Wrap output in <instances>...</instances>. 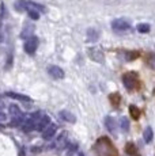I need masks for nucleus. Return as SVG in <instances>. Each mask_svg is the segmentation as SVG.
Listing matches in <instances>:
<instances>
[{
    "mask_svg": "<svg viewBox=\"0 0 155 156\" xmlns=\"http://www.w3.org/2000/svg\"><path fill=\"white\" fill-rule=\"evenodd\" d=\"M94 152L97 156H118L117 149L108 137H101L94 144Z\"/></svg>",
    "mask_w": 155,
    "mask_h": 156,
    "instance_id": "1",
    "label": "nucleus"
},
{
    "mask_svg": "<svg viewBox=\"0 0 155 156\" xmlns=\"http://www.w3.org/2000/svg\"><path fill=\"white\" fill-rule=\"evenodd\" d=\"M123 82L124 86L127 87L128 90H135L136 86H138V73L136 72H127V73L123 76Z\"/></svg>",
    "mask_w": 155,
    "mask_h": 156,
    "instance_id": "2",
    "label": "nucleus"
},
{
    "mask_svg": "<svg viewBox=\"0 0 155 156\" xmlns=\"http://www.w3.org/2000/svg\"><path fill=\"white\" fill-rule=\"evenodd\" d=\"M38 48V38L34 37V35H31V37H29L27 40H26L25 42V52L27 53V55H34L35 50H37Z\"/></svg>",
    "mask_w": 155,
    "mask_h": 156,
    "instance_id": "3",
    "label": "nucleus"
},
{
    "mask_svg": "<svg viewBox=\"0 0 155 156\" xmlns=\"http://www.w3.org/2000/svg\"><path fill=\"white\" fill-rule=\"evenodd\" d=\"M87 53H88V57H90L91 60H94L95 62H103L105 56H103V52L99 48H90V49L87 50Z\"/></svg>",
    "mask_w": 155,
    "mask_h": 156,
    "instance_id": "4",
    "label": "nucleus"
},
{
    "mask_svg": "<svg viewBox=\"0 0 155 156\" xmlns=\"http://www.w3.org/2000/svg\"><path fill=\"white\" fill-rule=\"evenodd\" d=\"M129 23L125 19H114L112 22V29L116 31H125V30H129Z\"/></svg>",
    "mask_w": 155,
    "mask_h": 156,
    "instance_id": "5",
    "label": "nucleus"
},
{
    "mask_svg": "<svg viewBox=\"0 0 155 156\" xmlns=\"http://www.w3.org/2000/svg\"><path fill=\"white\" fill-rule=\"evenodd\" d=\"M48 72H49V75L53 79H63L64 77V71L60 67H57V65H49L48 67Z\"/></svg>",
    "mask_w": 155,
    "mask_h": 156,
    "instance_id": "6",
    "label": "nucleus"
},
{
    "mask_svg": "<svg viewBox=\"0 0 155 156\" xmlns=\"http://www.w3.org/2000/svg\"><path fill=\"white\" fill-rule=\"evenodd\" d=\"M26 2V10H35V11H45V7L40 3H35V2H30V0H25Z\"/></svg>",
    "mask_w": 155,
    "mask_h": 156,
    "instance_id": "7",
    "label": "nucleus"
},
{
    "mask_svg": "<svg viewBox=\"0 0 155 156\" xmlns=\"http://www.w3.org/2000/svg\"><path fill=\"white\" fill-rule=\"evenodd\" d=\"M99 38V33L95 29H88L87 30V42H95Z\"/></svg>",
    "mask_w": 155,
    "mask_h": 156,
    "instance_id": "8",
    "label": "nucleus"
},
{
    "mask_svg": "<svg viewBox=\"0 0 155 156\" xmlns=\"http://www.w3.org/2000/svg\"><path fill=\"white\" fill-rule=\"evenodd\" d=\"M48 125H49V118H48L46 115H42V117H40V119H38V122H37V129L38 130H44Z\"/></svg>",
    "mask_w": 155,
    "mask_h": 156,
    "instance_id": "9",
    "label": "nucleus"
},
{
    "mask_svg": "<svg viewBox=\"0 0 155 156\" xmlns=\"http://www.w3.org/2000/svg\"><path fill=\"white\" fill-rule=\"evenodd\" d=\"M125 154L129 155V156H133V155H138V148L133 143H127L125 144Z\"/></svg>",
    "mask_w": 155,
    "mask_h": 156,
    "instance_id": "10",
    "label": "nucleus"
},
{
    "mask_svg": "<svg viewBox=\"0 0 155 156\" xmlns=\"http://www.w3.org/2000/svg\"><path fill=\"white\" fill-rule=\"evenodd\" d=\"M129 115L132 117V119H135V121H138L139 117H140V110L138 109L136 106H129Z\"/></svg>",
    "mask_w": 155,
    "mask_h": 156,
    "instance_id": "11",
    "label": "nucleus"
},
{
    "mask_svg": "<svg viewBox=\"0 0 155 156\" xmlns=\"http://www.w3.org/2000/svg\"><path fill=\"white\" fill-rule=\"evenodd\" d=\"M14 7H15L16 11H25L26 10V2L25 0H16L14 3Z\"/></svg>",
    "mask_w": 155,
    "mask_h": 156,
    "instance_id": "12",
    "label": "nucleus"
},
{
    "mask_svg": "<svg viewBox=\"0 0 155 156\" xmlns=\"http://www.w3.org/2000/svg\"><path fill=\"white\" fill-rule=\"evenodd\" d=\"M10 112H11V114L13 115H15V117H18V118H22V112L19 110V107L18 106H15V105H11L10 106Z\"/></svg>",
    "mask_w": 155,
    "mask_h": 156,
    "instance_id": "13",
    "label": "nucleus"
},
{
    "mask_svg": "<svg viewBox=\"0 0 155 156\" xmlns=\"http://www.w3.org/2000/svg\"><path fill=\"white\" fill-rule=\"evenodd\" d=\"M7 95H8L10 98H14V99H19V101H25V102L30 101V98H29V97H25V95H20V94H14V92H8Z\"/></svg>",
    "mask_w": 155,
    "mask_h": 156,
    "instance_id": "14",
    "label": "nucleus"
},
{
    "mask_svg": "<svg viewBox=\"0 0 155 156\" xmlns=\"http://www.w3.org/2000/svg\"><path fill=\"white\" fill-rule=\"evenodd\" d=\"M147 65L151 69H155V53H150L147 56Z\"/></svg>",
    "mask_w": 155,
    "mask_h": 156,
    "instance_id": "15",
    "label": "nucleus"
},
{
    "mask_svg": "<svg viewBox=\"0 0 155 156\" xmlns=\"http://www.w3.org/2000/svg\"><path fill=\"white\" fill-rule=\"evenodd\" d=\"M120 95H118V94H112V95H110V102H112V105H113V106H114V107H117L118 106V105H120Z\"/></svg>",
    "mask_w": 155,
    "mask_h": 156,
    "instance_id": "16",
    "label": "nucleus"
},
{
    "mask_svg": "<svg viewBox=\"0 0 155 156\" xmlns=\"http://www.w3.org/2000/svg\"><path fill=\"white\" fill-rule=\"evenodd\" d=\"M150 25L148 23H140V25H138V30L140 33H148L150 31Z\"/></svg>",
    "mask_w": 155,
    "mask_h": 156,
    "instance_id": "17",
    "label": "nucleus"
},
{
    "mask_svg": "<svg viewBox=\"0 0 155 156\" xmlns=\"http://www.w3.org/2000/svg\"><path fill=\"white\" fill-rule=\"evenodd\" d=\"M55 130H56V128L53 126V125H52V126H49L45 132H44V137H45V139H49V137H52L53 133H55Z\"/></svg>",
    "mask_w": 155,
    "mask_h": 156,
    "instance_id": "18",
    "label": "nucleus"
},
{
    "mask_svg": "<svg viewBox=\"0 0 155 156\" xmlns=\"http://www.w3.org/2000/svg\"><path fill=\"white\" fill-rule=\"evenodd\" d=\"M27 14H29V16H30L33 20L40 19V12H38V11H35V10H27Z\"/></svg>",
    "mask_w": 155,
    "mask_h": 156,
    "instance_id": "19",
    "label": "nucleus"
},
{
    "mask_svg": "<svg viewBox=\"0 0 155 156\" xmlns=\"http://www.w3.org/2000/svg\"><path fill=\"white\" fill-rule=\"evenodd\" d=\"M105 124H106V126H108L109 130H113V128H114V122H113V118H112V117H106Z\"/></svg>",
    "mask_w": 155,
    "mask_h": 156,
    "instance_id": "20",
    "label": "nucleus"
},
{
    "mask_svg": "<svg viewBox=\"0 0 155 156\" xmlns=\"http://www.w3.org/2000/svg\"><path fill=\"white\" fill-rule=\"evenodd\" d=\"M144 139H146V141H151V140H153V130H151L150 128L146 129V132H144Z\"/></svg>",
    "mask_w": 155,
    "mask_h": 156,
    "instance_id": "21",
    "label": "nucleus"
},
{
    "mask_svg": "<svg viewBox=\"0 0 155 156\" xmlns=\"http://www.w3.org/2000/svg\"><path fill=\"white\" fill-rule=\"evenodd\" d=\"M60 115H61L64 119H67V121H74V117L71 115V114L68 113V112H61Z\"/></svg>",
    "mask_w": 155,
    "mask_h": 156,
    "instance_id": "22",
    "label": "nucleus"
},
{
    "mask_svg": "<svg viewBox=\"0 0 155 156\" xmlns=\"http://www.w3.org/2000/svg\"><path fill=\"white\" fill-rule=\"evenodd\" d=\"M136 56H138V52H132V53H128V55H127V58H128V60H132V58H135Z\"/></svg>",
    "mask_w": 155,
    "mask_h": 156,
    "instance_id": "23",
    "label": "nucleus"
},
{
    "mask_svg": "<svg viewBox=\"0 0 155 156\" xmlns=\"http://www.w3.org/2000/svg\"><path fill=\"white\" fill-rule=\"evenodd\" d=\"M121 124H123V126H124V129H128V121L125 118H123L121 119Z\"/></svg>",
    "mask_w": 155,
    "mask_h": 156,
    "instance_id": "24",
    "label": "nucleus"
},
{
    "mask_svg": "<svg viewBox=\"0 0 155 156\" xmlns=\"http://www.w3.org/2000/svg\"><path fill=\"white\" fill-rule=\"evenodd\" d=\"M133 156H140V155H139V154H138V155H133Z\"/></svg>",
    "mask_w": 155,
    "mask_h": 156,
    "instance_id": "25",
    "label": "nucleus"
}]
</instances>
